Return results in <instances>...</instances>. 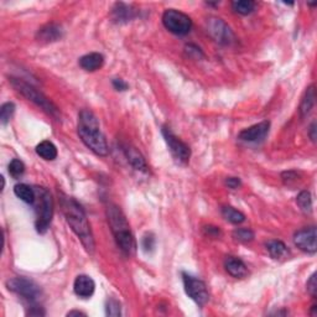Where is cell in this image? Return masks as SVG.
<instances>
[{
  "mask_svg": "<svg viewBox=\"0 0 317 317\" xmlns=\"http://www.w3.org/2000/svg\"><path fill=\"white\" fill-rule=\"evenodd\" d=\"M61 207L67 223L72 228L76 236L81 239L86 250L91 254L93 253L94 239L84 209L82 208L81 204L77 202L75 198L65 196V195L61 196Z\"/></svg>",
  "mask_w": 317,
  "mask_h": 317,
  "instance_id": "6da1fadb",
  "label": "cell"
},
{
  "mask_svg": "<svg viewBox=\"0 0 317 317\" xmlns=\"http://www.w3.org/2000/svg\"><path fill=\"white\" fill-rule=\"evenodd\" d=\"M78 135L88 149L99 156H107L109 153L104 134L100 132L99 121L91 111L83 109L78 115Z\"/></svg>",
  "mask_w": 317,
  "mask_h": 317,
  "instance_id": "7a4b0ae2",
  "label": "cell"
},
{
  "mask_svg": "<svg viewBox=\"0 0 317 317\" xmlns=\"http://www.w3.org/2000/svg\"><path fill=\"white\" fill-rule=\"evenodd\" d=\"M107 215H108L109 224L112 227V232L114 234L118 247L125 256H133L136 250V244L123 212L115 204H109L107 208Z\"/></svg>",
  "mask_w": 317,
  "mask_h": 317,
  "instance_id": "3957f363",
  "label": "cell"
},
{
  "mask_svg": "<svg viewBox=\"0 0 317 317\" xmlns=\"http://www.w3.org/2000/svg\"><path fill=\"white\" fill-rule=\"evenodd\" d=\"M36 192V230L44 234L49 229L53 216V200L45 187H35Z\"/></svg>",
  "mask_w": 317,
  "mask_h": 317,
  "instance_id": "277c9868",
  "label": "cell"
},
{
  "mask_svg": "<svg viewBox=\"0 0 317 317\" xmlns=\"http://www.w3.org/2000/svg\"><path fill=\"white\" fill-rule=\"evenodd\" d=\"M10 83L15 90L19 92L20 94H23L25 98H28L31 102H34L35 104L40 107L43 111H45L47 114L52 115V117L58 118V109L50 99H47V97L44 96L40 91H37L36 88L32 87L31 84L26 83L25 81L19 78H14L11 77Z\"/></svg>",
  "mask_w": 317,
  "mask_h": 317,
  "instance_id": "5b68a950",
  "label": "cell"
},
{
  "mask_svg": "<svg viewBox=\"0 0 317 317\" xmlns=\"http://www.w3.org/2000/svg\"><path fill=\"white\" fill-rule=\"evenodd\" d=\"M162 24L168 31L180 36L188 34L192 29L191 17L175 9H167L165 11L162 15Z\"/></svg>",
  "mask_w": 317,
  "mask_h": 317,
  "instance_id": "8992f818",
  "label": "cell"
},
{
  "mask_svg": "<svg viewBox=\"0 0 317 317\" xmlns=\"http://www.w3.org/2000/svg\"><path fill=\"white\" fill-rule=\"evenodd\" d=\"M7 286L10 291L15 292L16 295L22 296V298L29 301H36L41 295L40 286L35 281L28 279V278H13V279L8 280Z\"/></svg>",
  "mask_w": 317,
  "mask_h": 317,
  "instance_id": "52a82bcc",
  "label": "cell"
},
{
  "mask_svg": "<svg viewBox=\"0 0 317 317\" xmlns=\"http://www.w3.org/2000/svg\"><path fill=\"white\" fill-rule=\"evenodd\" d=\"M182 280L185 291L188 295V298H191L200 306H204L209 300L208 290H207L206 284L202 280L191 277V275L186 274V272L182 274Z\"/></svg>",
  "mask_w": 317,
  "mask_h": 317,
  "instance_id": "ba28073f",
  "label": "cell"
},
{
  "mask_svg": "<svg viewBox=\"0 0 317 317\" xmlns=\"http://www.w3.org/2000/svg\"><path fill=\"white\" fill-rule=\"evenodd\" d=\"M162 135H164L165 141H166L174 159L180 164H187L189 156H191V150L187 145L183 143L181 139L177 138L167 126H162Z\"/></svg>",
  "mask_w": 317,
  "mask_h": 317,
  "instance_id": "9c48e42d",
  "label": "cell"
},
{
  "mask_svg": "<svg viewBox=\"0 0 317 317\" xmlns=\"http://www.w3.org/2000/svg\"><path fill=\"white\" fill-rule=\"evenodd\" d=\"M294 243L299 249L306 253H316L317 244H316V228L309 227L304 229L298 230L294 236Z\"/></svg>",
  "mask_w": 317,
  "mask_h": 317,
  "instance_id": "30bf717a",
  "label": "cell"
},
{
  "mask_svg": "<svg viewBox=\"0 0 317 317\" xmlns=\"http://www.w3.org/2000/svg\"><path fill=\"white\" fill-rule=\"evenodd\" d=\"M208 32L216 41L222 45H230L234 41L232 30L221 19L213 17L208 22Z\"/></svg>",
  "mask_w": 317,
  "mask_h": 317,
  "instance_id": "8fae6325",
  "label": "cell"
},
{
  "mask_svg": "<svg viewBox=\"0 0 317 317\" xmlns=\"http://www.w3.org/2000/svg\"><path fill=\"white\" fill-rule=\"evenodd\" d=\"M269 129H270V121L264 120L262 123L242 130L238 134V138L243 141H248V143H257V141H262L263 139H265Z\"/></svg>",
  "mask_w": 317,
  "mask_h": 317,
  "instance_id": "7c38bea8",
  "label": "cell"
},
{
  "mask_svg": "<svg viewBox=\"0 0 317 317\" xmlns=\"http://www.w3.org/2000/svg\"><path fill=\"white\" fill-rule=\"evenodd\" d=\"M73 290L75 294L82 299H88L94 294L96 290V284L94 280L88 275H78L76 278L75 284H73Z\"/></svg>",
  "mask_w": 317,
  "mask_h": 317,
  "instance_id": "4fadbf2b",
  "label": "cell"
},
{
  "mask_svg": "<svg viewBox=\"0 0 317 317\" xmlns=\"http://www.w3.org/2000/svg\"><path fill=\"white\" fill-rule=\"evenodd\" d=\"M136 16L135 9L132 5L124 4V3H117L112 9V19L118 24H124L132 22Z\"/></svg>",
  "mask_w": 317,
  "mask_h": 317,
  "instance_id": "5bb4252c",
  "label": "cell"
},
{
  "mask_svg": "<svg viewBox=\"0 0 317 317\" xmlns=\"http://www.w3.org/2000/svg\"><path fill=\"white\" fill-rule=\"evenodd\" d=\"M224 268L227 272L237 279H243L248 275V268L239 258L227 257L224 260Z\"/></svg>",
  "mask_w": 317,
  "mask_h": 317,
  "instance_id": "9a60e30c",
  "label": "cell"
},
{
  "mask_svg": "<svg viewBox=\"0 0 317 317\" xmlns=\"http://www.w3.org/2000/svg\"><path fill=\"white\" fill-rule=\"evenodd\" d=\"M62 37V29L57 24H47L37 31V38L43 43H53Z\"/></svg>",
  "mask_w": 317,
  "mask_h": 317,
  "instance_id": "2e32d148",
  "label": "cell"
},
{
  "mask_svg": "<svg viewBox=\"0 0 317 317\" xmlns=\"http://www.w3.org/2000/svg\"><path fill=\"white\" fill-rule=\"evenodd\" d=\"M103 65H104V57L98 52L87 53L79 58V66L86 71H90V72L99 70L103 67Z\"/></svg>",
  "mask_w": 317,
  "mask_h": 317,
  "instance_id": "e0dca14e",
  "label": "cell"
},
{
  "mask_svg": "<svg viewBox=\"0 0 317 317\" xmlns=\"http://www.w3.org/2000/svg\"><path fill=\"white\" fill-rule=\"evenodd\" d=\"M315 99H316L315 86L311 84L310 87L306 90V92H305V96H304V98H302V102L300 105L301 118L307 117V115L311 113L313 105H315Z\"/></svg>",
  "mask_w": 317,
  "mask_h": 317,
  "instance_id": "ac0fdd59",
  "label": "cell"
},
{
  "mask_svg": "<svg viewBox=\"0 0 317 317\" xmlns=\"http://www.w3.org/2000/svg\"><path fill=\"white\" fill-rule=\"evenodd\" d=\"M14 194L17 198L24 201L25 203L32 204L35 203V200H36V192H35V188L30 187L29 185H25V183H19L14 187Z\"/></svg>",
  "mask_w": 317,
  "mask_h": 317,
  "instance_id": "d6986e66",
  "label": "cell"
},
{
  "mask_svg": "<svg viewBox=\"0 0 317 317\" xmlns=\"http://www.w3.org/2000/svg\"><path fill=\"white\" fill-rule=\"evenodd\" d=\"M36 154L44 160L51 161V160H55L57 158V149H56V146L51 141L45 140L41 141L36 146Z\"/></svg>",
  "mask_w": 317,
  "mask_h": 317,
  "instance_id": "ffe728a7",
  "label": "cell"
},
{
  "mask_svg": "<svg viewBox=\"0 0 317 317\" xmlns=\"http://www.w3.org/2000/svg\"><path fill=\"white\" fill-rule=\"evenodd\" d=\"M124 150H125V155L126 158H128L129 162L136 168V170H145V168H146V164H145L144 158L135 147L128 146Z\"/></svg>",
  "mask_w": 317,
  "mask_h": 317,
  "instance_id": "44dd1931",
  "label": "cell"
},
{
  "mask_svg": "<svg viewBox=\"0 0 317 317\" xmlns=\"http://www.w3.org/2000/svg\"><path fill=\"white\" fill-rule=\"evenodd\" d=\"M266 249H268L269 254L274 259H280V258L285 257L287 254V248L285 243L281 241H270L266 244Z\"/></svg>",
  "mask_w": 317,
  "mask_h": 317,
  "instance_id": "7402d4cb",
  "label": "cell"
},
{
  "mask_svg": "<svg viewBox=\"0 0 317 317\" xmlns=\"http://www.w3.org/2000/svg\"><path fill=\"white\" fill-rule=\"evenodd\" d=\"M222 216L227 219L228 222L233 224H241L245 221V216L241 211L233 208V207H223L222 208Z\"/></svg>",
  "mask_w": 317,
  "mask_h": 317,
  "instance_id": "603a6c76",
  "label": "cell"
},
{
  "mask_svg": "<svg viewBox=\"0 0 317 317\" xmlns=\"http://www.w3.org/2000/svg\"><path fill=\"white\" fill-rule=\"evenodd\" d=\"M232 9L241 15H248V14L254 11L256 3L251 2V0H237V2L232 3Z\"/></svg>",
  "mask_w": 317,
  "mask_h": 317,
  "instance_id": "cb8c5ba5",
  "label": "cell"
},
{
  "mask_svg": "<svg viewBox=\"0 0 317 317\" xmlns=\"http://www.w3.org/2000/svg\"><path fill=\"white\" fill-rule=\"evenodd\" d=\"M296 202H298L302 212L310 213L312 211V197H311L309 191H301L299 196L296 197Z\"/></svg>",
  "mask_w": 317,
  "mask_h": 317,
  "instance_id": "d4e9b609",
  "label": "cell"
},
{
  "mask_svg": "<svg viewBox=\"0 0 317 317\" xmlns=\"http://www.w3.org/2000/svg\"><path fill=\"white\" fill-rule=\"evenodd\" d=\"M233 238L237 242L249 243L254 239V232L249 228H238L233 232Z\"/></svg>",
  "mask_w": 317,
  "mask_h": 317,
  "instance_id": "484cf974",
  "label": "cell"
},
{
  "mask_svg": "<svg viewBox=\"0 0 317 317\" xmlns=\"http://www.w3.org/2000/svg\"><path fill=\"white\" fill-rule=\"evenodd\" d=\"M14 112H15V104L14 103L8 102L2 105V109H0V121H2L3 125H7L10 121Z\"/></svg>",
  "mask_w": 317,
  "mask_h": 317,
  "instance_id": "4316f807",
  "label": "cell"
},
{
  "mask_svg": "<svg viewBox=\"0 0 317 317\" xmlns=\"http://www.w3.org/2000/svg\"><path fill=\"white\" fill-rule=\"evenodd\" d=\"M24 173H25V165H24L22 160H11V162L9 164V174H10L14 179H19L20 176H23Z\"/></svg>",
  "mask_w": 317,
  "mask_h": 317,
  "instance_id": "83f0119b",
  "label": "cell"
},
{
  "mask_svg": "<svg viewBox=\"0 0 317 317\" xmlns=\"http://www.w3.org/2000/svg\"><path fill=\"white\" fill-rule=\"evenodd\" d=\"M105 313L107 316H120L121 315V309L119 301H117L115 299H108L105 304Z\"/></svg>",
  "mask_w": 317,
  "mask_h": 317,
  "instance_id": "f1b7e54d",
  "label": "cell"
},
{
  "mask_svg": "<svg viewBox=\"0 0 317 317\" xmlns=\"http://www.w3.org/2000/svg\"><path fill=\"white\" fill-rule=\"evenodd\" d=\"M141 247H143L145 253H150V251L155 249V237H154V234L149 233L144 237L143 242H141Z\"/></svg>",
  "mask_w": 317,
  "mask_h": 317,
  "instance_id": "f546056e",
  "label": "cell"
},
{
  "mask_svg": "<svg viewBox=\"0 0 317 317\" xmlns=\"http://www.w3.org/2000/svg\"><path fill=\"white\" fill-rule=\"evenodd\" d=\"M306 287H307V291H309V294L312 296V298H316V291H317L316 272H313V274L310 277V279L306 284Z\"/></svg>",
  "mask_w": 317,
  "mask_h": 317,
  "instance_id": "4dcf8cb0",
  "label": "cell"
},
{
  "mask_svg": "<svg viewBox=\"0 0 317 317\" xmlns=\"http://www.w3.org/2000/svg\"><path fill=\"white\" fill-rule=\"evenodd\" d=\"M298 177H299L298 173H295V171H286V173H283V175H281V179H283V181L289 186L291 185L292 182H295Z\"/></svg>",
  "mask_w": 317,
  "mask_h": 317,
  "instance_id": "1f68e13d",
  "label": "cell"
},
{
  "mask_svg": "<svg viewBox=\"0 0 317 317\" xmlns=\"http://www.w3.org/2000/svg\"><path fill=\"white\" fill-rule=\"evenodd\" d=\"M203 232L206 236L211 237V238H218L221 236V229L218 227H213V226H207L203 228Z\"/></svg>",
  "mask_w": 317,
  "mask_h": 317,
  "instance_id": "d6a6232c",
  "label": "cell"
},
{
  "mask_svg": "<svg viewBox=\"0 0 317 317\" xmlns=\"http://www.w3.org/2000/svg\"><path fill=\"white\" fill-rule=\"evenodd\" d=\"M112 83H113V87L117 91H126V90H128V84H126V82H124L123 79H120V78H114Z\"/></svg>",
  "mask_w": 317,
  "mask_h": 317,
  "instance_id": "836d02e7",
  "label": "cell"
},
{
  "mask_svg": "<svg viewBox=\"0 0 317 317\" xmlns=\"http://www.w3.org/2000/svg\"><path fill=\"white\" fill-rule=\"evenodd\" d=\"M226 185L229 188L236 189L241 186V180H239L238 177H228V179L226 180Z\"/></svg>",
  "mask_w": 317,
  "mask_h": 317,
  "instance_id": "e575fe53",
  "label": "cell"
},
{
  "mask_svg": "<svg viewBox=\"0 0 317 317\" xmlns=\"http://www.w3.org/2000/svg\"><path fill=\"white\" fill-rule=\"evenodd\" d=\"M28 315H30V316H45L46 312H45V310H44L41 306H32L31 309L28 311Z\"/></svg>",
  "mask_w": 317,
  "mask_h": 317,
  "instance_id": "d590c367",
  "label": "cell"
},
{
  "mask_svg": "<svg viewBox=\"0 0 317 317\" xmlns=\"http://www.w3.org/2000/svg\"><path fill=\"white\" fill-rule=\"evenodd\" d=\"M309 135H310L311 140H312L313 143H315V141H316V121H313V123L310 125Z\"/></svg>",
  "mask_w": 317,
  "mask_h": 317,
  "instance_id": "8d00e7d4",
  "label": "cell"
},
{
  "mask_svg": "<svg viewBox=\"0 0 317 317\" xmlns=\"http://www.w3.org/2000/svg\"><path fill=\"white\" fill-rule=\"evenodd\" d=\"M67 316H86V313L81 312V311H71L67 313Z\"/></svg>",
  "mask_w": 317,
  "mask_h": 317,
  "instance_id": "74e56055",
  "label": "cell"
},
{
  "mask_svg": "<svg viewBox=\"0 0 317 317\" xmlns=\"http://www.w3.org/2000/svg\"><path fill=\"white\" fill-rule=\"evenodd\" d=\"M316 309H317L316 305H313V306H312V312H311V315H312V316L316 315Z\"/></svg>",
  "mask_w": 317,
  "mask_h": 317,
  "instance_id": "f35d334b",
  "label": "cell"
}]
</instances>
